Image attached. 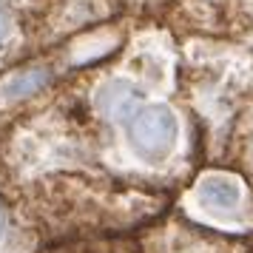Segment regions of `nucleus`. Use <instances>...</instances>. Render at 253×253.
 Returning <instances> with one entry per match:
<instances>
[{"mask_svg":"<svg viewBox=\"0 0 253 253\" xmlns=\"http://www.w3.org/2000/svg\"><path fill=\"white\" fill-rule=\"evenodd\" d=\"M40 0H0V77L37 54Z\"/></svg>","mask_w":253,"mask_h":253,"instance_id":"nucleus-1","label":"nucleus"},{"mask_svg":"<svg viewBox=\"0 0 253 253\" xmlns=\"http://www.w3.org/2000/svg\"><path fill=\"white\" fill-rule=\"evenodd\" d=\"M128 142L142 160L162 162L179 139V123L168 105H142L128 120Z\"/></svg>","mask_w":253,"mask_h":253,"instance_id":"nucleus-2","label":"nucleus"},{"mask_svg":"<svg viewBox=\"0 0 253 253\" xmlns=\"http://www.w3.org/2000/svg\"><path fill=\"white\" fill-rule=\"evenodd\" d=\"M40 248H46L43 233L0 168V253H37Z\"/></svg>","mask_w":253,"mask_h":253,"instance_id":"nucleus-3","label":"nucleus"},{"mask_svg":"<svg viewBox=\"0 0 253 253\" xmlns=\"http://www.w3.org/2000/svg\"><path fill=\"white\" fill-rule=\"evenodd\" d=\"M199 199L205 205H213V208H233L239 202V188L228 179H211V182L199 191Z\"/></svg>","mask_w":253,"mask_h":253,"instance_id":"nucleus-4","label":"nucleus"}]
</instances>
